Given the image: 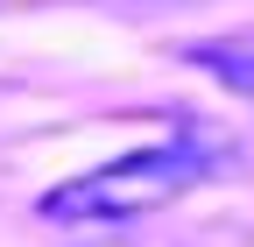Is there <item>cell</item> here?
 <instances>
[{"mask_svg": "<svg viewBox=\"0 0 254 247\" xmlns=\"http://www.w3.org/2000/svg\"><path fill=\"white\" fill-rule=\"evenodd\" d=\"M198 177H205V163L190 156V148H141V156L99 163V170H85L71 184H57V191H43V219H64V226L141 219V212L177 205Z\"/></svg>", "mask_w": 254, "mask_h": 247, "instance_id": "cell-1", "label": "cell"}, {"mask_svg": "<svg viewBox=\"0 0 254 247\" xmlns=\"http://www.w3.org/2000/svg\"><path fill=\"white\" fill-rule=\"evenodd\" d=\"M198 71H212L219 85H233V92H254V43H190L184 50Z\"/></svg>", "mask_w": 254, "mask_h": 247, "instance_id": "cell-2", "label": "cell"}]
</instances>
